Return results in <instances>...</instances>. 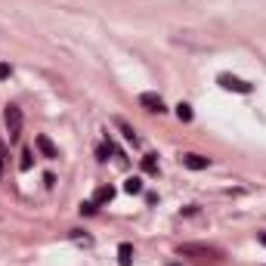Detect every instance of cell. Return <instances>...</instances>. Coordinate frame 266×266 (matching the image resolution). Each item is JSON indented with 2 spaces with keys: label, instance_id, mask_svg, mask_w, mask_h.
Listing matches in <instances>:
<instances>
[{
  "label": "cell",
  "instance_id": "obj_1",
  "mask_svg": "<svg viewBox=\"0 0 266 266\" xmlns=\"http://www.w3.org/2000/svg\"><path fill=\"white\" fill-rule=\"evenodd\" d=\"M177 254H180V257H201V260H204V257H211V260L223 257V251L214 248V245H180Z\"/></svg>",
  "mask_w": 266,
  "mask_h": 266
},
{
  "label": "cell",
  "instance_id": "obj_2",
  "mask_svg": "<svg viewBox=\"0 0 266 266\" xmlns=\"http://www.w3.org/2000/svg\"><path fill=\"white\" fill-rule=\"evenodd\" d=\"M3 121H6V130H9V140L16 143L19 136H22V121H25V118H22V109L19 106H6Z\"/></svg>",
  "mask_w": 266,
  "mask_h": 266
},
{
  "label": "cell",
  "instance_id": "obj_3",
  "mask_svg": "<svg viewBox=\"0 0 266 266\" xmlns=\"http://www.w3.org/2000/svg\"><path fill=\"white\" fill-rule=\"evenodd\" d=\"M217 84L223 87V90H232V93H251V90H254L248 80H241V77H235V75H220Z\"/></svg>",
  "mask_w": 266,
  "mask_h": 266
},
{
  "label": "cell",
  "instance_id": "obj_4",
  "mask_svg": "<svg viewBox=\"0 0 266 266\" xmlns=\"http://www.w3.org/2000/svg\"><path fill=\"white\" fill-rule=\"evenodd\" d=\"M180 161H183V167H189V170H207L211 167V158H204L198 152H186Z\"/></svg>",
  "mask_w": 266,
  "mask_h": 266
},
{
  "label": "cell",
  "instance_id": "obj_5",
  "mask_svg": "<svg viewBox=\"0 0 266 266\" xmlns=\"http://www.w3.org/2000/svg\"><path fill=\"white\" fill-rule=\"evenodd\" d=\"M140 106L143 109H149V112H164V99H161L158 93H140Z\"/></svg>",
  "mask_w": 266,
  "mask_h": 266
},
{
  "label": "cell",
  "instance_id": "obj_6",
  "mask_svg": "<svg viewBox=\"0 0 266 266\" xmlns=\"http://www.w3.org/2000/svg\"><path fill=\"white\" fill-rule=\"evenodd\" d=\"M38 149H40V155H43V158H59V149L53 146V140H50L47 133H40V136H38Z\"/></svg>",
  "mask_w": 266,
  "mask_h": 266
},
{
  "label": "cell",
  "instance_id": "obj_7",
  "mask_svg": "<svg viewBox=\"0 0 266 266\" xmlns=\"http://www.w3.org/2000/svg\"><path fill=\"white\" fill-rule=\"evenodd\" d=\"M114 127H118V130L124 133V140H127V143H133V146H136V143H140V140H136V130H133V127H130V124H127L124 118H114Z\"/></svg>",
  "mask_w": 266,
  "mask_h": 266
},
{
  "label": "cell",
  "instance_id": "obj_8",
  "mask_svg": "<svg viewBox=\"0 0 266 266\" xmlns=\"http://www.w3.org/2000/svg\"><path fill=\"white\" fill-rule=\"evenodd\" d=\"M118 263L121 266H130L133 263V245H127V241H124V245L118 248Z\"/></svg>",
  "mask_w": 266,
  "mask_h": 266
},
{
  "label": "cell",
  "instance_id": "obj_9",
  "mask_svg": "<svg viewBox=\"0 0 266 266\" xmlns=\"http://www.w3.org/2000/svg\"><path fill=\"white\" fill-rule=\"evenodd\" d=\"M112 198H114V189H112V186H99L96 195H93L96 204H106V201H112Z\"/></svg>",
  "mask_w": 266,
  "mask_h": 266
},
{
  "label": "cell",
  "instance_id": "obj_10",
  "mask_svg": "<svg viewBox=\"0 0 266 266\" xmlns=\"http://www.w3.org/2000/svg\"><path fill=\"white\" fill-rule=\"evenodd\" d=\"M124 192H127V195H140V192H143V180H140V177L124 180Z\"/></svg>",
  "mask_w": 266,
  "mask_h": 266
},
{
  "label": "cell",
  "instance_id": "obj_11",
  "mask_svg": "<svg viewBox=\"0 0 266 266\" xmlns=\"http://www.w3.org/2000/svg\"><path fill=\"white\" fill-rule=\"evenodd\" d=\"M177 118H180L183 124L192 121V106H189V102H180V106H177Z\"/></svg>",
  "mask_w": 266,
  "mask_h": 266
},
{
  "label": "cell",
  "instance_id": "obj_12",
  "mask_svg": "<svg viewBox=\"0 0 266 266\" xmlns=\"http://www.w3.org/2000/svg\"><path fill=\"white\" fill-rule=\"evenodd\" d=\"M143 170L146 173H158V155H146L143 158Z\"/></svg>",
  "mask_w": 266,
  "mask_h": 266
},
{
  "label": "cell",
  "instance_id": "obj_13",
  "mask_svg": "<svg viewBox=\"0 0 266 266\" xmlns=\"http://www.w3.org/2000/svg\"><path fill=\"white\" fill-rule=\"evenodd\" d=\"M109 152H114L112 143H102V146L96 149V158H99V161H109Z\"/></svg>",
  "mask_w": 266,
  "mask_h": 266
},
{
  "label": "cell",
  "instance_id": "obj_14",
  "mask_svg": "<svg viewBox=\"0 0 266 266\" xmlns=\"http://www.w3.org/2000/svg\"><path fill=\"white\" fill-rule=\"evenodd\" d=\"M96 207H99L96 201H80V214H87V217H90V214H96Z\"/></svg>",
  "mask_w": 266,
  "mask_h": 266
},
{
  "label": "cell",
  "instance_id": "obj_15",
  "mask_svg": "<svg viewBox=\"0 0 266 266\" xmlns=\"http://www.w3.org/2000/svg\"><path fill=\"white\" fill-rule=\"evenodd\" d=\"M19 167L22 170H31V152L25 149V152H22V161H19Z\"/></svg>",
  "mask_w": 266,
  "mask_h": 266
},
{
  "label": "cell",
  "instance_id": "obj_16",
  "mask_svg": "<svg viewBox=\"0 0 266 266\" xmlns=\"http://www.w3.org/2000/svg\"><path fill=\"white\" fill-rule=\"evenodd\" d=\"M3 170H6V149L0 143V177H3Z\"/></svg>",
  "mask_w": 266,
  "mask_h": 266
},
{
  "label": "cell",
  "instance_id": "obj_17",
  "mask_svg": "<svg viewBox=\"0 0 266 266\" xmlns=\"http://www.w3.org/2000/svg\"><path fill=\"white\" fill-rule=\"evenodd\" d=\"M9 75H13V68H9L6 62H0V80H6Z\"/></svg>",
  "mask_w": 266,
  "mask_h": 266
},
{
  "label": "cell",
  "instance_id": "obj_18",
  "mask_svg": "<svg viewBox=\"0 0 266 266\" xmlns=\"http://www.w3.org/2000/svg\"><path fill=\"white\" fill-rule=\"evenodd\" d=\"M260 245H263V248H266V232H263V235H260Z\"/></svg>",
  "mask_w": 266,
  "mask_h": 266
}]
</instances>
